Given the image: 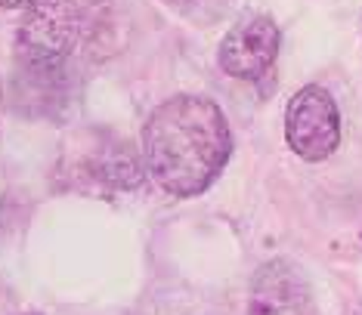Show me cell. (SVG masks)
I'll return each instance as SVG.
<instances>
[{
	"instance_id": "obj_5",
	"label": "cell",
	"mask_w": 362,
	"mask_h": 315,
	"mask_svg": "<svg viewBox=\"0 0 362 315\" xmlns=\"http://www.w3.org/2000/svg\"><path fill=\"white\" fill-rule=\"evenodd\" d=\"M248 315H310V285L288 260H269L257 269L248 294Z\"/></svg>"
},
{
	"instance_id": "obj_7",
	"label": "cell",
	"mask_w": 362,
	"mask_h": 315,
	"mask_svg": "<svg viewBox=\"0 0 362 315\" xmlns=\"http://www.w3.org/2000/svg\"><path fill=\"white\" fill-rule=\"evenodd\" d=\"M164 4L177 6V10H189V6H192V4H199V0H164Z\"/></svg>"
},
{
	"instance_id": "obj_4",
	"label": "cell",
	"mask_w": 362,
	"mask_h": 315,
	"mask_svg": "<svg viewBox=\"0 0 362 315\" xmlns=\"http://www.w3.org/2000/svg\"><path fill=\"white\" fill-rule=\"evenodd\" d=\"M279 44H282V35L269 16H248V19L233 25L226 37L220 40L217 62L229 78L257 81L273 69Z\"/></svg>"
},
{
	"instance_id": "obj_2",
	"label": "cell",
	"mask_w": 362,
	"mask_h": 315,
	"mask_svg": "<svg viewBox=\"0 0 362 315\" xmlns=\"http://www.w3.org/2000/svg\"><path fill=\"white\" fill-rule=\"evenodd\" d=\"M81 37V10L75 0H37L16 35L19 69H62Z\"/></svg>"
},
{
	"instance_id": "obj_1",
	"label": "cell",
	"mask_w": 362,
	"mask_h": 315,
	"mask_svg": "<svg viewBox=\"0 0 362 315\" xmlns=\"http://www.w3.org/2000/svg\"><path fill=\"white\" fill-rule=\"evenodd\" d=\"M233 133L223 109L208 96H170L143 127V164L170 198H195L223 173Z\"/></svg>"
},
{
	"instance_id": "obj_6",
	"label": "cell",
	"mask_w": 362,
	"mask_h": 315,
	"mask_svg": "<svg viewBox=\"0 0 362 315\" xmlns=\"http://www.w3.org/2000/svg\"><path fill=\"white\" fill-rule=\"evenodd\" d=\"M37 0H0V6L4 10H31Z\"/></svg>"
},
{
	"instance_id": "obj_3",
	"label": "cell",
	"mask_w": 362,
	"mask_h": 315,
	"mask_svg": "<svg viewBox=\"0 0 362 315\" xmlns=\"http://www.w3.org/2000/svg\"><path fill=\"white\" fill-rule=\"evenodd\" d=\"M285 139L303 161H325L341 145V112L325 87L307 84L285 109Z\"/></svg>"
}]
</instances>
